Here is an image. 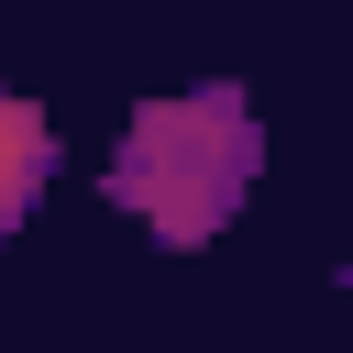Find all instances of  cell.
I'll list each match as a JSON object with an SVG mask.
<instances>
[{"label":"cell","mask_w":353,"mask_h":353,"mask_svg":"<svg viewBox=\"0 0 353 353\" xmlns=\"http://www.w3.org/2000/svg\"><path fill=\"white\" fill-rule=\"evenodd\" d=\"M254 176V132H243V99L232 88H199V99H154L110 165V188L165 232V243H199L221 232V210L243 199Z\"/></svg>","instance_id":"obj_1"},{"label":"cell","mask_w":353,"mask_h":353,"mask_svg":"<svg viewBox=\"0 0 353 353\" xmlns=\"http://www.w3.org/2000/svg\"><path fill=\"white\" fill-rule=\"evenodd\" d=\"M44 165H55V132H44V110L0 88V232H11V221L44 199Z\"/></svg>","instance_id":"obj_2"}]
</instances>
